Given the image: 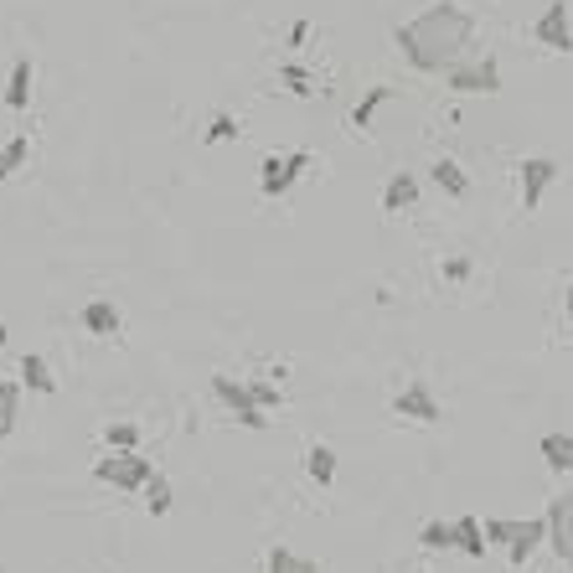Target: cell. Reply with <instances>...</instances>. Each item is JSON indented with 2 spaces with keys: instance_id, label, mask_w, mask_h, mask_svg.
Segmentation results:
<instances>
[{
  "instance_id": "1",
  "label": "cell",
  "mask_w": 573,
  "mask_h": 573,
  "mask_svg": "<svg viewBox=\"0 0 573 573\" xmlns=\"http://www.w3.org/2000/svg\"><path fill=\"white\" fill-rule=\"evenodd\" d=\"M398 52H404L408 68L419 73H450L465 57V47L475 42V16L455 0H434V5H423L414 21H404L398 32H393Z\"/></svg>"
},
{
  "instance_id": "2",
  "label": "cell",
  "mask_w": 573,
  "mask_h": 573,
  "mask_svg": "<svg viewBox=\"0 0 573 573\" xmlns=\"http://www.w3.org/2000/svg\"><path fill=\"white\" fill-rule=\"evenodd\" d=\"M486 538L502 542L506 558L522 569L527 558L548 542V517H527V522H517V517H486Z\"/></svg>"
},
{
  "instance_id": "3",
  "label": "cell",
  "mask_w": 573,
  "mask_h": 573,
  "mask_svg": "<svg viewBox=\"0 0 573 573\" xmlns=\"http://www.w3.org/2000/svg\"><path fill=\"white\" fill-rule=\"evenodd\" d=\"M155 475V460H145L140 450H109L103 460H93V481L114 491H145V481Z\"/></svg>"
},
{
  "instance_id": "4",
  "label": "cell",
  "mask_w": 573,
  "mask_h": 573,
  "mask_svg": "<svg viewBox=\"0 0 573 573\" xmlns=\"http://www.w3.org/2000/svg\"><path fill=\"white\" fill-rule=\"evenodd\" d=\"M212 393H218V404L228 408V414H233L238 423H243V429H264V408H258V398H253V388L249 383H243V377H228V372H218V377H212Z\"/></svg>"
},
{
  "instance_id": "5",
  "label": "cell",
  "mask_w": 573,
  "mask_h": 573,
  "mask_svg": "<svg viewBox=\"0 0 573 573\" xmlns=\"http://www.w3.org/2000/svg\"><path fill=\"white\" fill-rule=\"evenodd\" d=\"M305 166H310V155H305V151L264 155V161H258V191H264V197H285L289 186L300 181Z\"/></svg>"
},
{
  "instance_id": "6",
  "label": "cell",
  "mask_w": 573,
  "mask_h": 573,
  "mask_svg": "<svg viewBox=\"0 0 573 573\" xmlns=\"http://www.w3.org/2000/svg\"><path fill=\"white\" fill-rule=\"evenodd\" d=\"M444 84L455 88V93H496L502 88V68H496V57H460L455 68L444 73Z\"/></svg>"
},
{
  "instance_id": "7",
  "label": "cell",
  "mask_w": 573,
  "mask_h": 573,
  "mask_svg": "<svg viewBox=\"0 0 573 573\" xmlns=\"http://www.w3.org/2000/svg\"><path fill=\"white\" fill-rule=\"evenodd\" d=\"M532 36H538L548 52H573V21H569V0H548L542 16L532 21Z\"/></svg>"
},
{
  "instance_id": "8",
  "label": "cell",
  "mask_w": 573,
  "mask_h": 573,
  "mask_svg": "<svg viewBox=\"0 0 573 573\" xmlns=\"http://www.w3.org/2000/svg\"><path fill=\"white\" fill-rule=\"evenodd\" d=\"M393 414H398V419H414V423H439L444 419V408H439V398L429 393L423 377H414V383L393 398Z\"/></svg>"
},
{
  "instance_id": "9",
  "label": "cell",
  "mask_w": 573,
  "mask_h": 573,
  "mask_svg": "<svg viewBox=\"0 0 573 573\" xmlns=\"http://www.w3.org/2000/svg\"><path fill=\"white\" fill-rule=\"evenodd\" d=\"M517 170H522V207L527 212H538L542 197H548V186L558 181V161H548V155H527Z\"/></svg>"
},
{
  "instance_id": "10",
  "label": "cell",
  "mask_w": 573,
  "mask_h": 573,
  "mask_svg": "<svg viewBox=\"0 0 573 573\" xmlns=\"http://www.w3.org/2000/svg\"><path fill=\"white\" fill-rule=\"evenodd\" d=\"M548 548L558 553V563H569V553H573V491L548 502Z\"/></svg>"
},
{
  "instance_id": "11",
  "label": "cell",
  "mask_w": 573,
  "mask_h": 573,
  "mask_svg": "<svg viewBox=\"0 0 573 573\" xmlns=\"http://www.w3.org/2000/svg\"><path fill=\"white\" fill-rule=\"evenodd\" d=\"M78 321H84V331H93V337H119V331H124V316H119L114 300H88Z\"/></svg>"
},
{
  "instance_id": "12",
  "label": "cell",
  "mask_w": 573,
  "mask_h": 573,
  "mask_svg": "<svg viewBox=\"0 0 573 573\" xmlns=\"http://www.w3.org/2000/svg\"><path fill=\"white\" fill-rule=\"evenodd\" d=\"M419 202V176L414 170H393L388 186H383V212H408Z\"/></svg>"
},
{
  "instance_id": "13",
  "label": "cell",
  "mask_w": 573,
  "mask_h": 573,
  "mask_svg": "<svg viewBox=\"0 0 573 573\" xmlns=\"http://www.w3.org/2000/svg\"><path fill=\"white\" fill-rule=\"evenodd\" d=\"M26 103H32V57L21 52L16 63H11V78H5V109H11V114H21Z\"/></svg>"
},
{
  "instance_id": "14",
  "label": "cell",
  "mask_w": 573,
  "mask_h": 573,
  "mask_svg": "<svg viewBox=\"0 0 573 573\" xmlns=\"http://www.w3.org/2000/svg\"><path fill=\"white\" fill-rule=\"evenodd\" d=\"M21 388H32V393H57V377H52V367H47V356H36V352H26L21 356Z\"/></svg>"
},
{
  "instance_id": "15",
  "label": "cell",
  "mask_w": 573,
  "mask_h": 573,
  "mask_svg": "<svg viewBox=\"0 0 573 573\" xmlns=\"http://www.w3.org/2000/svg\"><path fill=\"white\" fill-rule=\"evenodd\" d=\"M455 548L465 558H486V527H481V517H455Z\"/></svg>"
},
{
  "instance_id": "16",
  "label": "cell",
  "mask_w": 573,
  "mask_h": 573,
  "mask_svg": "<svg viewBox=\"0 0 573 573\" xmlns=\"http://www.w3.org/2000/svg\"><path fill=\"white\" fill-rule=\"evenodd\" d=\"M305 475H310L316 486H331V481H337V450H331V444H310V450H305Z\"/></svg>"
},
{
  "instance_id": "17",
  "label": "cell",
  "mask_w": 573,
  "mask_h": 573,
  "mask_svg": "<svg viewBox=\"0 0 573 573\" xmlns=\"http://www.w3.org/2000/svg\"><path fill=\"white\" fill-rule=\"evenodd\" d=\"M538 455L548 460L558 475H569L573 471V434H542L538 439Z\"/></svg>"
},
{
  "instance_id": "18",
  "label": "cell",
  "mask_w": 573,
  "mask_h": 573,
  "mask_svg": "<svg viewBox=\"0 0 573 573\" xmlns=\"http://www.w3.org/2000/svg\"><path fill=\"white\" fill-rule=\"evenodd\" d=\"M429 176H434L439 191H450V197H471V176L460 170V161H434Z\"/></svg>"
},
{
  "instance_id": "19",
  "label": "cell",
  "mask_w": 573,
  "mask_h": 573,
  "mask_svg": "<svg viewBox=\"0 0 573 573\" xmlns=\"http://www.w3.org/2000/svg\"><path fill=\"white\" fill-rule=\"evenodd\" d=\"M393 93H398V88H388V84L367 88V93H362V103L352 109V130H372V119H377V109H383V103H388Z\"/></svg>"
},
{
  "instance_id": "20",
  "label": "cell",
  "mask_w": 573,
  "mask_h": 573,
  "mask_svg": "<svg viewBox=\"0 0 573 573\" xmlns=\"http://www.w3.org/2000/svg\"><path fill=\"white\" fill-rule=\"evenodd\" d=\"M264 573H321V563H316V558H305V553H295V548H269Z\"/></svg>"
},
{
  "instance_id": "21",
  "label": "cell",
  "mask_w": 573,
  "mask_h": 573,
  "mask_svg": "<svg viewBox=\"0 0 573 573\" xmlns=\"http://www.w3.org/2000/svg\"><path fill=\"white\" fill-rule=\"evenodd\" d=\"M21 419V383H0V439L16 434Z\"/></svg>"
},
{
  "instance_id": "22",
  "label": "cell",
  "mask_w": 573,
  "mask_h": 573,
  "mask_svg": "<svg viewBox=\"0 0 573 573\" xmlns=\"http://www.w3.org/2000/svg\"><path fill=\"white\" fill-rule=\"evenodd\" d=\"M140 496H145V511H151V517H166L170 502H176V496H170V481H166L161 471L145 481V491H140Z\"/></svg>"
},
{
  "instance_id": "23",
  "label": "cell",
  "mask_w": 573,
  "mask_h": 573,
  "mask_svg": "<svg viewBox=\"0 0 573 573\" xmlns=\"http://www.w3.org/2000/svg\"><path fill=\"white\" fill-rule=\"evenodd\" d=\"M26 155H32V140H26V135L5 140V145H0V181H5V176H16V170L26 166Z\"/></svg>"
},
{
  "instance_id": "24",
  "label": "cell",
  "mask_w": 573,
  "mask_h": 573,
  "mask_svg": "<svg viewBox=\"0 0 573 573\" xmlns=\"http://www.w3.org/2000/svg\"><path fill=\"white\" fill-rule=\"evenodd\" d=\"M103 444H109V450H140V423L114 419L109 429H103Z\"/></svg>"
},
{
  "instance_id": "25",
  "label": "cell",
  "mask_w": 573,
  "mask_h": 573,
  "mask_svg": "<svg viewBox=\"0 0 573 573\" xmlns=\"http://www.w3.org/2000/svg\"><path fill=\"white\" fill-rule=\"evenodd\" d=\"M419 548L439 553V548H455V522H423L419 527Z\"/></svg>"
},
{
  "instance_id": "26",
  "label": "cell",
  "mask_w": 573,
  "mask_h": 573,
  "mask_svg": "<svg viewBox=\"0 0 573 573\" xmlns=\"http://www.w3.org/2000/svg\"><path fill=\"white\" fill-rule=\"evenodd\" d=\"M279 84H285L289 93H295V99H310V93H316V88H310L316 78H310V73H305L300 63H285V68H279Z\"/></svg>"
},
{
  "instance_id": "27",
  "label": "cell",
  "mask_w": 573,
  "mask_h": 573,
  "mask_svg": "<svg viewBox=\"0 0 573 573\" xmlns=\"http://www.w3.org/2000/svg\"><path fill=\"white\" fill-rule=\"evenodd\" d=\"M228 140H238V119L222 109V114H212V124H207V145H228Z\"/></svg>"
},
{
  "instance_id": "28",
  "label": "cell",
  "mask_w": 573,
  "mask_h": 573,
  "mask_svg": "<svg viewBox=\"0 0 573 573\" xmlns=\"http://www.w3.org/2000/svg\"><path fill=\"white\" fill-rule=\"evenodd\" d=\"M249 388H253V398H258V408H264V414H269V408H279V398H285L274 383H249Z\"/></svg>"
},
{
  "instance_id": "29",
  "label": "cell",
  "mask_w": 573,
  "mask_h": 573,
  "mask_svg": "<svg viewBox=\"0 0 573 573\" xmlns=\"http://www.w3.org/2000/svg\"><path fill=\"white\" fill-rule=\"evenodd\" d=\"M444 274H450V279H471V258H450Z\"/></svg>"
},
{
  "instance_id": "30",
  "label": "cell",
  "mask_w": 573,
  "mask_h": 573,
  "mask_svg": "<svg viewBox=\"0 0 573 573\" xmlns=\"http://www.w3.org/2000/svg\"><path fill=\"white\" fill-rule=\"evenodd\" d=\"M305 36H310V21H295V26H289V47H300Z\"/></svg>"
},
{
  "instance_id": "31",
  "label": "cell",
  "mask_w": 573,
  "mask_h": 573,
  "mask_svg": "<svg viewBox=\"0 0 573 573\" xmlns=\"http://www.w3.org/2000/svg\"><path fill=\"white\" fill-rule=\"evenodd\" d=\"M563 310H569V341H573V285H569V295H563Z\"/></svg>"
},
{
  "instance_id": "32",
  "label": "cell",
  "mask_w": 573,
  "mask_h": 573,
  "mask_svg": "<svg viewBox=\"0 0 573 573\" xmlns=\"http://www.w3.org/2000/svg\"><path fill=\"white\" fill-rule=\"evenodd\" d=\"M5 337H11V331H5V326H0V346H5Z\"/></svg>"
},
{
  "instance_id": "33",
  "label": "cell",
  "mask_w": 573,
  "mask_h": 573,
  "mask_svg": "<svg viewBox=\"0 0 573 573\" xmlns=\"http://www.w3.org/2000/svg\"><path fill=\"white\" fill-rule=\"evenodd\" d=\"M569 573H573V553H569Z\"/></svg>"
}]
</instances>
